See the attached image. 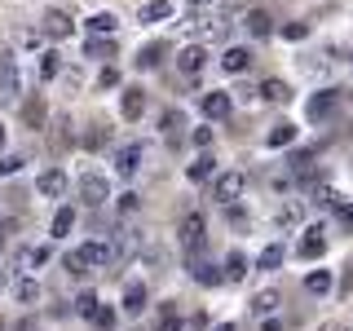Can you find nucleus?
<instances>
[{"instance_id": "nucleus-19", "label": "nucleus", "mask_w": 353, "mask_h": 331, "mask_svg": "<svg viewBox=\"0 0 353 331\" xmlns=\"http://www.w3.org/2000/svg\"><path fill=\"white\" fill-rule=\"evenodd\" d=\"M331 287H336L331 270H309V274H305V292H309V296H327Z\"/></svg>"}, {"instance_id": "nucleus-38", "label": "nucleus", "mask_w": 353, "mask_h": 331, "mask_svg": "<svg viewBox=\"0 0 353 331\" xmlns=\"http://www.w3.org/2000/svg\"><path fill=\"white\" fill-rule=\"evenodd\" d=\"M66 274H75V279H80V274H88V265H84V257H80V252H66Z\"/></svg>"}, {"instance_id": "nucleus-8", "label": "nucleus", "mask_w": 353, "mask_h": 331, "mask_svg": "<svg viewBox=\"0 0 353 331\" xmlns=\"http://www.w3.org/2000/svg\"><path fill=\"white\" fill-rule=\"evenodd\" d=\"M336 106H340V88H323V93H314L309 97V119H331L336 115Z\"/></svg>"}, {"instance_id": "nucleus-15", "label": "nucleus", "mask_w": 353, "mask_h": 331, "mask_svg": "<svg viewBox=\"0 0 353 331\" xmlns=\"http://www.w3.org/2000/svg\"><path fill=\"white\" fill-rule=\"evenodd\" d=\"M252 66V53L243 49V44H230L225 53H221V71H230V75H243Z\"/></svg>"}, {"instance_id": "nucleus-44", "label": "nucleus", "mask_w": 353, "mask_h": 331, "mask_svg": "<svg viewBox=\"0 0 353 331\" xmlns=\"http://www.w3.org/2000/svg\"><path fill=\"white\" fill-rule=\"evenodd\" d=\"M97 84H102V88H115V84H119V71H115V66H106V71H102V80H97Z\"/></svg>"}, {"instance_id": "nucleus-3", "label": "nucleus", "mask_w": 353, "mask_h": 331, "mask_svg": "<svg viewBox=\"0 0 353 331\" xmlns=\"http://www.w3.org/2000/svg\"><path fill=\"white\" fill-rule=\"evenodd\" d=\"M22 93V71L14 53H0V102H18Z\"/></svg>"}, {"instance_id": "nucleus-9", "label": "nucleus", "mask_w": 353, "mask_h": 331, "mask_svg": "<svg viewBox=\"0 0 353 331\" xmlns=\"http://www.w3.org/2000/svg\"><path fill=\"white\" fill-rule=\"evenodd\" d=\"M203 66H208V49H203V44H185V49L176 53V71H181V75H199Z\"/></svg>"}, {"instance_id": "nucleus-43", "label": "nucleus", "mask_w": 353, "mask_h": 331, "mask_svg": "<svg viewBox=\"0 0 353 331\" xmlns=\"http://www.w3.org/2000/svg\"><path fill=\"white\" fill-rule=\"evenodd\" d=\"M53 141H58V146H71V124H66V119L58 124V132H53Z\"/></svg>"}, {"instance_id": "nucleus-10", "label": "nucleus", "mask_w": 353, "mask_h": 331, "mask_svg": "<svg viewBox=\"0 0 353 331\" xmlns=\"http://www.w3.org/2000/svg\"><path fill=\"white\" fill-rule=\"evenodd\" d=\"M36 190H40L44 199H62V194H66V172H62V168H44V172L36 177Z\"/></svg>"}, {"instance_id": "nucleus-11", "label": "nucleus", "mask_w": 353, "mask_h": 331, "mask_svg": "<svg viewBox=\"0 0 353 331\" xmlns=\"http://www.w3.org/2000/svg\"><path fill=\"white\" fill-rule=\"evenodd\" d=\"M230 110H234V97H230L225 88H212V93L203 97V115L208 119H230Z\"/></svg>"}, {"instance_id": "nucleus-16", "label": "nucleus", "mask_w": 353, "mask_h": 331, "mask_svg": "<svg viewBox=\"0 0 353 331\" xmlns=\"http://www.w3.org/2000/svg\"><path fill=\"white\" fill-rule=\"evenodd\" d=\"M185 177H190V181L194 185H203V181H212V177H216V159H212V154H199V159L190 163V168H185Z\"/></svg>"}, {"instance_id": "nucleus-7", "label": "nucleus", "mask_w": 353, "mask_h": 331, "mask_svg": "<svg viewBox=\"0 0 353 331\" xmlns=\"http://www.w3.org/2000/svg\"><path fill=\"white\" fill-rule=\"evenodd\" d=\"M239 27L248 31L252 40H270V36H274V18H270V9H248Z\"/></svg>"}, {"instance_id": "nucleus-17", "label": "nucleus", "mask_w": 353, "mask_h": 331, "mask_svg": "<svg viewBox=\"0 0 353 331\" xmlns=\"http://www.w3.org/2000/svg\"><path fill=\"white\" fill-rule=\"evenodd\" d=\"M150 301V292H146V283H128L124 287V314H141Z\"/></svg>"}, {"instance_id": "nucleus-29", "label": "nucleus", "mask_w": 353, "mask_h": 331, "mask_svg": "<svg viewBox=\"0 0 353 331\" xmlns=\"http://www.w3.org/2000/svg\"><path fill=\"white\" fill-rule=\"evenodd\" d=\"M163 53H168V49H163V44H146V49L137 53V66H141V71H154V66L163 62Z\"/></svg>"}, {"instance_id": "nucleus-26", "label": "nucleus", "mask_w": 353, "mask_h": 331, "mask_svg": "<svg viewBox=\"0 0 353 331\" xmlns=\"http://www.w3.org/2000/svg\"><path fill=\"white\" fill-rule=\"evenodd\" d=\"M274 225H279V230H296V225H301V203H283L279 212H274Z\"/></svg>"}, {"instance_id": "nucleus-42", "label": "nucleus", "mask_w": 353, "mask_h": 331, "mask_svg": "<svg viewBox=\"0 0 353 331\" xmlns=\"http://www.w3.org/2000/svg\"><path fill=\"white\" fill-rule=\"evenodd\" d=\"M194 146H199V150L212 146V128H194Z\"/></svg>"}, {"instance_id": "nucleus-31", "label": "nucleus", "mask_w": 353, "mask_h": 331, "mask_svg": "<svg viewBox=\"0 0 353 331\" xmlns=\"http://www.w3.org/2000/svg\"><path fill=\"white\" fill-rule=\"evenodd\" d=\"M261 97H265V102H287V97H292V88H287L283 80H265L261 84Z\"/></svg>"}, {"instance_id": "nucleus-21", "label": "nucleus", "mask_w": 353, "mask_h": 331, "mask_svg": "<svg viewBox=\"0 0 353 331\" xmlns=\"http://www.w3.org/2000/svg\"><path fill=\"white\" fill-rule=\"evenodd\" d=\"M279 305H283L279 292H256V296H252V314H256V318H270Z\"/></svg>"}, {"instance_id": "nucleus-47", "label": "nucleus", "mask_w": 353, "mask_h": 331, "mask_svg": "<svg viewBox=\"0 0 353 331\" xmlns=\"http://www.w3.org/2000/svg\"><path fill=\"white\" fill-rule=\"evenodd\" d=\"M345 270H349V274H345V283H340V287H345V292H353V265H345Z\"/></svg>"}, {"instance_id": "nucleus-6", "label": "nucleus", "mask_w": 353, "mask_h": 331, "mask_svg": "<svg viewBox=\"0 0 353 331\" xmlns=\"http://www.w3.org/2000/svg\"><path fill=\"white\" fill-rule=\"evenodd\" d=\"M75 31V22H71V14H66V9H49V14H44V22H40V36L44 40H66Z\"/></svg>"}, {"instance_id": "nucleus-24", "label": "nucleus", "mask_w": 353, "mask_h": 331, "mask_svg": "<svg viewBox=\"0 0 353 331\" xmlns=\"http://www.w3.org/2000/svg\"><path fill=\"white\" fill-rule=\"evenodd\" d=\"M71 225H75V208H58V212H53L49 234H53V239H66V234H71Z\"/></svg>"}, {"instance_id": "nucleus-30", "label": "nucleus", "mask_w": 353, "mask_h": 331, "mask_svg": "<svg viewBox=\"0 0 353 331\" xmlns=\"http://www.w3.org/2000/svg\"><path fill=\"white\" fill-rule=\"evenodd\" d=\"M84 53H88V58H110V53H115V44H110V36H88Z\"/></svg>"}, {"instance_id": "nucleus-20", "label": "nucleus", "mask_w": 353, "mask_h": 331, "mask_svg": "<svg viewBox=\"0 0 353 331\" xmlns=\"http://www.w3.org/2000/svg\"><path fill=\"white\" fill-rule=\"evenodd\" d=\"M283 261H287V248H283V243H270V248H265L261 257H256V270H265V274H274V270H279Z\"/></svg>"}, {"instance_id": "nucleus-40", "label": "nucleus", "mask_w": 353, "mask_h": 331, "mask_svg": "<svg viewBox=\"0 0 353 331\" xmlns=\"http://www.w3.org/2000/svg\"><path fill=\"white\" fill-rule=\"evenodd\" d=\"M159 128L163 132H176V128H181V110H163V115H159Z\"/></svg>"}, {"instance_id": "nucleus-25", "label": "nucleus", "mask_w": 353, "mask_h": 331, "mask_svg": "<svg viewBox=\"0 0 353 331\" xmlns=\"http://www.w3.org/2000/svg\"><path fill=\"white\" fill-rule=\"evenodd\" d=\"M292 141H296V124H287V119H283V124H274V128H270L265 146H292Z\"/></svg>"}, {"instance_id": "nucleus-13", "label": "nucleus", "mask_w": 353, "mask_h": 331, "mask_svg": "<svg viewBox=\"0 0 353 331\" xmlns=\"http://www.w3.org/2000/svg\"><path fill=\"white\" fill-rule=\"evenodd\" d=\"M137 168H141V146H137V141L119 146V150H115V172H119V177H132Z\"/></svg>"}, {"instance_id": "nucleus-51", "label": "nucleus", "mask_w": 353, "mask_h": 331, "mask_svg": "<svg viewBox=\"0 0 353 331\" xmlns=\"http://www.w3.org/2000/svg\"><path fill=\"white\" fill-rule=\"evenodd\" d=\"M212 331H234V323H216V327H212Z\"/></svg>"}, {"instance_id": "nucleus-23", "label": "nucleus", "mask_w": 353, "mask_h": 331, "mask_svg": "<svg viewBox=\"0 0 353 331\" xmlns=\"http://www.w3.org/2000/svg\"><path fill=\"white\" fill-rule=\"evenodd\" d=\"M62 75V53L58 49H44L40 53V80H58Z\"/></svg>"}, {"instance_id": "nucleus-52", "label": "nucleus", "mask_w": 353, "mask_h": 331, "mask_svg": "<svg viewBox=\"0 0 353 331\" xmlns=\"http://www.w3.org/2000/svg\"><path fill=\"white\" fill-rule=\"evenodd\" d=\"M0 146H5V124H0Z\"/></svg>"}, {"instance_id": "nucleus-34", "label": "nucleus", "mask_w": 353, "mask_h": 331, "mask_svg": "<svg viewBox=\"0 0 353 331\" xmlns=\"http://www.w3.org/2000/svg\"><path fill=\"white\" fill-rule=\"evenodd\" d=\"M88 323H93L97 331H110V327H115V309H110V305H97V309H93V318H88Z\"/></svg>"}, {"instance_id": "nucleus-35", "label": "nucleus", "mask_w": 353, "mask_h": 331, "mask_svg": "<svg viewBox=\"0 0 353 331\" xmlns=\"http://www.w3.org/2000/svg\"><path fill=\"white\" fill-rule=\"evenodd\" d=\"M97 305H102V301H97V292H80V296H75V314H80V318H93Z\"/></svg>"}, {"instance_id": "nucleus-50", "label": "nucleus", "mask_w": 353, "mask_h": 331, "mask_svg": "<svg viewBox=\"0 0 353 331\" xmlns=\"http://www.w3.org/2000/svg\"><path fill=\"white\" fill-rule=\"evenodd\" d=\"M190 5H225V0H190Z\"/></svg>"}, {"instance_id": "nucleus-2", "label": "nucleus", "mask_w": 353, "mask_h": 331, "mask_svg": "<svg viewBox=\"0 0 353 331\" xmlns=\"http://www.w3.org/2000/svg\"><path fill=\"white\" fill-rule=\"evenodd\" d=\"M176 234H181V248L190 252V257H199V252H203V243H208V221L199 217V212H185V221H181V230H176Z\"/></svg>"}, {"instance_id": "nucleus-45", "label": "nucleus", "mask_w": 353, "mask_h": 331, "mask_svg": "<svg viewBox=\"0 0 353 331\" xmlns=\"http://www.w3.org/2000/svg\"><path fill=\"white\" fill-rule=\"evenodd\" d=\"M119 208H124V212H132V208H137V194H132V190L119 194Z\"/></svg>"}, {"instance_id": "nucleus-22", "label": "nucleus", "mask_w": 353, "mask_h": 331, "mask_svg": "<svg viewBox=\"0 0 353 331\" xmlns=\"http://www.w3.org/2000/svg\"><path fill=\"white\" fill-rule=\"evenodd\" d=\"M190 274H194V283H203V287H216V283H225V274H221L216 265H208V261H194V265H190Z\"/></svg>"}, {"instance_id": "nucleus-1", "label": "nucleus", "mask_w": 353, "mask_h": 331, "mask_svg": "<svg viewBox=\"0 0 353 331\" xmlns=\"http://www.w3.org/2000/svg\"><path fill=\"white\" fill-rule=\"evenodd\" d=\"M243 190H248V177L243 172H216L212 177V199L216 203H239Z\"/></svg>"}, {"instance_id": "nucleus-37", "label": "nucleus", "mask_w": 353, "mask_h": 331, "mask_svg": "<svg viewBox=\"0 0 353 331\" xmlns=\"http://www.w3.org/2000/svg\"><path fill=\"white\" fill-rule=\"evenodd\" d=\"M185 323H181V318H176V309L172 305H163V314H159V327H154V331H181Z\"/></svg>"}, {"instance_id": "nucleus-41", "label": "nucleus", "mask_w": 353, "mask_h": 331, "mask_svg": "<svg viewBox=\"0 0 353 331\" xmlns=\"http://www.w3.org/2000/svg\"><path fill=\"white\" fill-rule=\"evenodd\" d=\"M283 36H287V40H305L309 27H305V22H292V27H283Z\"/></svg>"}, {"instance_id": "nucleus-27", "label": "nucleus", "mask_w": 353, "mask_h": 331, "mask_svg": "<svg viewBox=\"0 0 353 331\" xmlns=\"http://www.w3.org/2000/svg\"><path fill=\"white\" fill-rule=\"evenodd\" d=\"M22 119H27V128H44V97H27Z\"/></svg>"}, {"instance_id": "nucleus-49", "label": "nucleus", "mask_w": 353, "mask_h": 331, "mask_svg": "<svg viewBox=\"0 0 353 331\" xmlns=\"http://www.w3.org/2000/svg\"><path fill=\"white\" fill-rule=\"evenodd\" d=\"M340 221H345V225H353V208H340Z\"/></svg>"}, {"instance_id": "nucleus-53", "label": "nucleus", "mask_w": 353, "mask_h": 331, "mask_svg": "<svg viewBox=\"0 0 353 331\" xmlns=\"http://www.w3.org/2000/svg\"><path fill=\"white\" fill-rule=\"evenodd\" d=\"M0 292H5V270H0Z\"/></svg>"}, {"instance_id": "nucleus-5", "label": "nucleus", "mask_w": 353, "mask_h": 331, "mask_svg": "<svg viewBox=\"0 0 353 331\" xmlns=\"http://www.w3.org/2000/svg\"><path fill=\"white\" fill-rule=\"evenodd\" d=\"M80 199H84L88 208H102L106 199H110L106 177H102V172H84V177H80Z\"/></svg>"}, {"instance_id": "nucleus-39", "label": "nucleus", "mask_w": 353, "mask_h": 331, "mask_svg": "<svg viewBox=\"0 0 353 331\" xmlns=\"http://www.w3.org/2000/svg\"><path fill=\"white\" fill-rule=\"evenodd\" d=\"M22 172V154H0V177H14Z\"/></svg>"}, {"instance_id": "nucleus-18", "label": "nucleus", "mask_w": 353, "mask_h": 331, "mask_svg": "<svg viewBox=\"0 0 353 331\" xmlns=\"http://www.w3.org/2000/svg\"><path fill=\"white\" fill-rule=\"evenodd\" d=\"M168 18H172L168 0H146V5L137 9V22H168Z\"/></svg>"}, {"instance_id": "nucleus-33", "label": "nucleus", "mask_w": 353, "mask_h": 331, "mask_svg": "<svg viewBox=\"0 0 353 331\" xmlns=\"http://www.w3.org/2000/svg\"><path fill=\"white\" fill-rule=\"evenodd\" d=\"M14 296H18L22 305H36V301H40V283H36V279H18Z\"/></svg>"}, {"instance_id": "nucleus-12", "label": "nucleus", "mask_w": 353, "mask_h": 331, "mask_svg": "<svg viewBox=\"0 0 353 331\" xmlns=\"http://www.w3.org/2000/svg\"><path fill=\"white\" fill-rule=\"evenodd\" d=\"M323 252H327L323 230H305V239L296 243V257H301V261H323Z\"/></svg>"}, {"instance_id": "nucleus-46", "label": "nucleus", "mask_w": 353, "mask_h": 331, "mask_svg": "<svg viewBox=\"0 0 353 331\" xmlns=\"http://www.w3.org/2000/svg\"><path fill=\"white\" fill-rule=\"evenodd\" d=\"M287 323H283V318H265V323H261V331H283Z\"/></svg>"}, {"instance_id": "nucleus-32", "label": "nucleus", "mask_w": 353, "mask_h": 331, "mask_svg": "<svg viewBox=\"0 0 353 331\" xmlns=\"http://www.w3.org/2000/svg\"><path fill=\"white\" fill-rule=\"evenodd\" d=\"M243 274H248V257H243V252H230V257H225V279L239 283Z\"/></svg>"}, {"instance_id": "nucleus-48", "label": "nucleus", "mask_w": 353, "mask_h": 331, "mask_svg": "<svg viewBox=\"0 0 353 331\" xmlns=\"http://www.w3.org/2000/svg\"><path fill=\"white\" fill-rule=\"evenodd\" d=\"M318 331H349V327H345V323H323Z\"/></svg>"}, {"instance_id": "nucleus-28", "label": "nucleus", "mask_w": 353, "mask_h": 331, "mask_svg": "<svg viewBox=\"0 0 353 331\" xmlns=\"http://www.w3.org/2000/svg\"><path fill=\"white\" fill-rule=\"evenodd\" d=\"M115 14H93L88 18V36H115Z\"/></svg>"}, {"instance_id": "nucleus-4", "label": "nucleus", "mask_w": 353, "mask_h": 331, "mask_svg": "<svg viewBox=\"0 0 353 331\" xmlns=\"http://www.w3.org/2000/svg\"><path fill=\"white\" fill-rule=\"evenodd\" d=\"M84 257L88 270H97V265H110V261H119V252H115V243H106V239H88L84 248H75Z\"/></svg>"}, {"instance_id": "nucleus-36", "label": "nucleus", "mask_w": 353, "mask_h": 331, "mask_svg": "<svg viewBox=\"0 0 353 331\" xmlns=\"http://www.w3.org/2000/svg\"><path fill=\"white\" fill-rule=\"evenodd\" d=\"M106 137H110L106 124H88V132H84V146H88V150H97V146H106Z\"/></svg>"}, {"instance_id": "nucleus-14", "label": "nucleus", "mask_w": 353, "mask_h": 331, "mask_svg": "<svg viewBox=\"0 0 353 331\" xmlns=\"http://www.w3.org/2000/svg\"><path fill=\"white\" fill-rule=\"evenodd\" d=\"M119 115H124V119H141V115H146V93H141V88H124V93H119Z\"/></svg>"}]
</instances>
